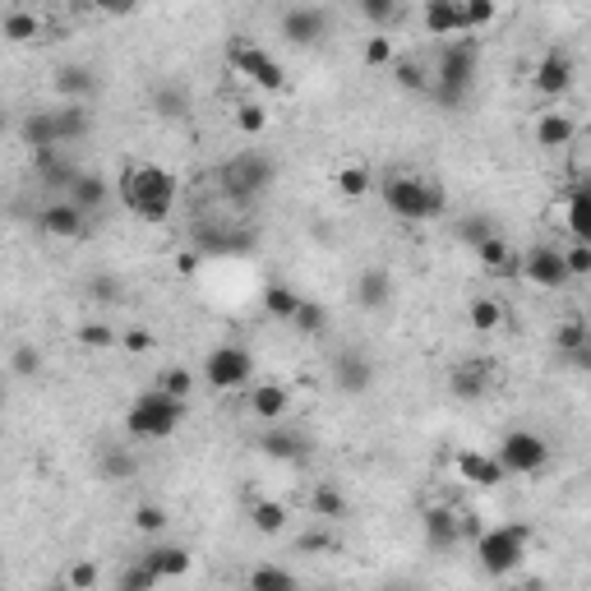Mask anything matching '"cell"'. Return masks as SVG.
<instances>
[{"mask_svg":"<svg viewBox=\"0 0 591 591\" xmlns=\"http://www.w3.org/2000/svg\"><path fill=\"white\" fill-rule=\"evenodd\" d=\"M116 190H121L125 208L144 222H167L171 213H176V199H181V181H176L167 167H157V162H134V167H125Z\"/></svg>","mask_w":591,"mask_h":591,"instance_id":"cell-1","label":"cell"},{"mask_svg":"<svg viewBox=\"0 0 591 591\" xmlns=\"http://www.w3.org/2000/svg\"><path fill=\"white\" fill-rule=\"evenodd\" d=\"M185 411H190V402L157 384V388H148V393H139V398L130 402V411H125V430H130V439H139V444H157V439H171L176 430H181Z\"/></svg>","mask_w":591,"mask_h":591,"instance_id":"cell-2","label":"cell"},{"mask_svg":"<svg viewBox=\"0 0 591 591\" xmlns=\"http://www.w3.org/2000/svg\"><path fill=\"white\" fill-rule=\"evenodd\" d=\"M379 194H384V208L398 222H430V218H444L448 208V194L435 181H425V176H411V171L384 176Z\"/></svg>","mask_w":591,"mask_h":591,"instance_id":"cell-3","label":"cell"},{"mask_svg":"<svg viewBox=\"0 0 591 591\" xmlns=\"http://www.w3.org/2000/svg\"><path fill=\"white\" fill-rule=\"evenodd\" d=\"M476 74H481V51H476V42H444L430 93H435V102L444 111H458L462 102L476 93Z\"/></svg>","mask_w":591,"mask_h":591,"instance_id":"cell-4","label":"cell"},{"mask_svg":"<svg viewBox=\"0 0 591 591\" xmlns=\"http://www.w3.org/2000/svg\"><path fill=\"white\" fill-rule=\"evenodd\" d=\"M273 181H278V162H273L268 153H259V148H245V153L227 157V162L218 167L222 194L241 208H250L254 199H264V194L273 190Z\"/></svg>","mask_w":591,"mask_h":591,"instance_id":"cell-5","label":"cell"},{"mask_svg":"<svg viewBox=\"0 0 591 591\" xmlns=\"http://www.w3.org/2000/svg\"><path fill=\"white\" fill-rule=\"evenodd\" d=\"M476 559L490 578H508V573H518V564L527 559V545H531V531L518 527V522H504V527H481L476 536Z\"/></svg>","mask_w":591,"mask_h":591,"instance_id":"cell-6","label":"cell"},{"mask_svg":"<svg viewBox=\"0 0 591 591\" xmlns=\"http://www.w3.org/2000/svg\"><path fill=\"white\" fill-rule=\"evenodd\" d=\"M204 379H208V388H218V393L245 388L254 379L250 347H241V342H218V347L204 356Z\"/></svg>","mask_w":591,"mask_h":591,"instance_id":"cell-7","label":"cell"},{"mask_svg":"<svg viewBox=\"0 0 591 591\" xmlns=\"http://www.w3.org/2000/svg\"><path fill=\"white\" fill-rule=\"evenodd\" d=\"M499 462L508 467V476H541L550 467V444L536 430H508L499 439Z\"/></svg>","mask_w":591,"mask_h":591,"instance_id":"cell-8","label":"cell"},{"mask_svg":"<svg viewBox=\"0 0 591 591\" xmlns=\"http://www.w3.org/2000/svg\"><path fill=\"white\" fill-rule=\"evenodd\" d=\"M231 70L245 74L250 84L268 88V93H282V88H287V70H282V61L268 47H259V42H236V47H231Z\"/></svg>","mask_w":591,"mask_h":591,"instance_id":"cell-9","label":"cell"},{"mask_svg":"<svg viewBox=\"0 0 591 591\" xmlns=\"http://www.w3.org/2000/svg\"><path fill=\"white\" fill-rule=\"evenodd\" d=\"M194 250L204 259H231V254L254 250V231L245 222H194Z\"/></svg>","mask_w":591,"mask_h":591,"instance_id":"cell-10","label":"cell"},{"mask_svg":"<svg viewBox=\"0 0 591 591\" xmlns=\"http://www.w3.org/2000/svg\"><path fill=\"white\" fill-rule=\"evenodd\" d=\"M522 278L541 291H564L568 282H573V273H568L564 250H555V245H531V250L522 254Z\"/></svg>","mask_w":591,"mask_h":591,"instance_id":"cell-11","label":"cell"},{"mask_svg":"<svg viewBox=\"0 0 591 591\" xmlns=\"http://www.w3.org/2000/svg\"><path fill=\"white\" fill-rule=\"evenodd\" d=\"M259 453H264V458H273V462H287V467H305V462H310V453H314V444H310V435H305V430L273 421V430H264V435H259Z\"/></svg>","mask_w":591,"mask_h":591,"instance_id":"cell-12","label":"cell"},{"mask_svg":"<svg viewBox=\"0 0 591 591\" xmlns=\"http://www.w3.org/2000/svg\"><path fill=\"white\" fill-rule=\"evenodd\" d=\"M333 384L347 393V398H361L374 388V356L361 347H342L333 356Z\"/></svg>","mask_w":591,"mask_h":591,"instance_id":"cell-13","label":"cell"},{"mask_svg":"<svg viewBox=\"0 0 591 591\" xmlns=\"http://www.w3.org/2000/svg\"><path fill=\"white\" fill-rule=\"evenodd\" d=\"M573 79H578V65H573V56L568 51H559V47H550L536 61V70H531V84H536V93L541 97H564L568 88H573Z\"/></svg>","mask_w":591,"mask_h":591,"instance_id":"cell-14","label":"cell"},{"mask_svg":"<svg viewBox=\"0 0 591 591\" xmlns=\"http://www.w3.org/2000/svg\"><path fill=\"white\" fill-rule=\"evenodd\" d=\"M278 28L291 47H319L324 33H328V14L319 10V5H291V10L278 19Z\"/></svg>","mask_w":591,"mask_h":591,"instance_id":"cell-15","label":"cell"},{"mask_svg":"<svg viewBox=\"0 0 591 591\" xmlns=\"http://www.w3.org/2000/svg\"><path fill=\"white\" fill-rule=\"evenodd\" d=\"M84 222H88V213L74 204L70 194H65V199H51V204L37 213V227L47 231V236H56V241H79V236H84Z\"/></svg>","mask_w":591,"mask_h":591,"instance_id":"cell-16","label":"cell"},{"mask_svg":"<svg viewBox=\"0 0 591 591\" xmlns=\"http://www.w3.org/2000/svg\"><path fill=\"white\" fill-rule=\"evenodd\" d=\"M495 384V365L490 361H458L448 370V393L458 402H481Z\"/></svg>","mask_w":591,"mask_h":591,"instance_id":"cell-17","label":"cell"},{"mask_svg":"<svg viewBox=\"0 0 591 591\" xmlns=\"http://www.w3.org/2000/svg\"><path fill=\"white\" fill-rule=\"evenodd\" d=\"M458 476L467 485H481V490H495L508 481V467L499 462V453H481V448H467L458 453Z\"/></svg>","mask_w":591,"mask_h":591,"instance_id":"cell-18","label":"cell"},{"mask_svg":"<svg viewBox=\"0 0 591 591\" xmlns=\"http://www.w3.org/2000/svg\"><path fill=\"white\" fill-rule=\"evenodd\" d=\"M421 24L430 37H458L467 33V10H462V0H425Z\"/></svg>","mask_w":591,"mask_h":591,"instance_id":"cell-19","label":"cell"},{"mask_svg":"<svg viewBox=\"0 0 591 591\" xmlns=\"http://www.w3.org/2000/svg\"><path fill=\"white\" fill-rule=\"evenodd\" d=\"M425 541L435 545V550H453L458 541H467L462 536V513L458 508H425Z\"/></svg>","mask_w":591,"mask_h":591,"instance_id":"cell-20","label":"cell"},{"mask_svg":"<svg viewBox=\"0 0 591 591\" xmlns=\"http://www.w3.org/2000/svg\"><path fill=\"white\" fill-rule=\"evenodd\" d=\"M476 259H481L485 273H499V278H513V273H522V254H513V245H508L499 231H490V236L476 245Z\"/></svg>","mask_w":591,"mask_h":591,"instance_id":"cell-21","label":"cell"},{"mask_svg":"<svg viewBox=\"0 0 591 591\" xmlns=\"http://www.w3.org/2000/svg\"><path fill=\"white\" fill-rule=\"evenodd\" d=\"M19 139H24L28 153H37V148H65L61 130H56V111H28L24 121H19Z\"/></svg>","mask_w":591,"mask_h":591,"instance_id":"cell-22","label":"cell"},{"mask_svg":"<svg viewBox=\"0 0 591 591\" xmlns=\"http://www.w3.org/2000/svg\"><path fill=\"white\" fill-rule=\"evenodd\" d=\"M250 411L259 416V421H268V425L282 421V416L291 411V388L287 384H268V379H264V384H254L250 388Z\"/></svg>","mask_w":591,"mask_h":591,"instance_id":"cell-23","label":"cell"},{"mask_svg":"<svg viewBox=\"0 0 591 591\" xmlns=\"http://www.w3.org/2000/svg\"><path fill=\"white\" fill-rule=\"evenodd\" d=\"M56 111V130H61V144H84L88 134H93V111H88V102H61Z\"/></svg>","mask_w":591,"mask_h":591,"instance_id":"cell-24","label":"cell"},{"mask_svg":"<svg viewBox=\"0 0 591 591\" xmlns=\"http://www.w3.org/2000/svg\"><path fill=\"white\" fill-rule=\"evenodd\" d=\"M65 194H70L74 204H79L88 218H93V213H102V204L111 199V185H107V176H97V171H79Z\"/></svg>","mask_w":591,"mask_h":591,"instance_id":"cell-25","label":"cell"},{"mask_svg":"<svg viewBox=\"0 0 591 591\" xmlns=\"http://www.w3.org/2000/svg\"><path fill=\"white\" fill-rule=\"evenodd\" d=\"M393 301V278H388V268H365L361 278H356V305L361 310H384Z\"/></svg>","mask_w":591,"mask_h":591,"instance_id":"cell-26","label":"cell"},{"mask_svg":"<svg viewBox=\"0 0 591 591\" xmlns=\"http://www.w3.org/2000/svg\"><path fill=\"white\" fill-rule=\"evenodd\" d=\"M144 564L153 568L162 582H176L190 573V550H185V545H148Z\"/></svg>","mask_w":591,"mask_h":591,"instance_id":"cell-27","label":"cell"},{"mask_svg":"<svg viewBox=\"0 0 591 591\" xmlns=\"http://www.w3.org/2000/svg\"><path fill=\"white\" fill-rule=\"evenodd\" d=\"M56 93H61V102H88L97 93L93 70L88 65H61L56 70Z\"/></svg>","mask_w":591,"mask_h":591,"instance_id":"cell-28","label":"cell"},{"mask_svg":"<svg viewBox=\"0 0 591 591\" xmlns=\"http://www.w3.org/2000/svg\"><path fill=\"white\" fill-rule=\"evenodd\" d=\"M573 139H578V125L568 121L564 111H541V121H536V144L555 153V148H568Z\"/></svg>","mask_w":591,"mask_h":591,"instance_id":"cell-29","label":"cell"},{"mask_svg":"<svg viewBox=\"0 0 591 591\" xmlns=\"http://www.w3.org/2000/svg\"><path fill=\"white\" fill-rule=\"evenodd\" d=\"M564 227L573 241L591 245V190H568L564 199Z\"/></svg>","mask_w":591,"mask_h":591,"instance_id":"cell-30","label":"cell"},{"mask_svg":"<svg viewBox=\"0 0 591 591\" xmlns=\"http://www.w3.org/2000/svg\"><path fill=\"white\" fill-rule=\"evenodd\" d=\"M153 111H157V121H185V116H190V88L185 84H157L153 88Z\"/></svg>","mask_w":591,"mask_h":591,"instance_id":"cell-31","label":"cell"},{"mask_svg":"<svg viewBox=\"0 0 591 591\" xmlns=\"http://www.w3.org/2000/svg\"><path fill=\"white\" fill-rule=\"evenodd\" d=\"M564 153H568V181H573V190H591V130H578V139Z\"/></svg>","mask_w":591,"mask_h":591,"instance_id":"cell-32","label":"cell"},{"mask_svg":"<svg viewBox=\"0 0 591 591\" xmlns=\"http://www.w3.org/2000/svg\"><path fill=\"white\" fill-rule=\"evenodd\" d=\"M287 504H278V499H254L250 504V527L259 531V536H282L287 531Z\"/></svg>","mask_w":591,"mask_h":591,"instance_id":"cell-33","label":"cell"},{"mask_svg":"<svg viewBox=\"0 0 591 591\" xmlns=\"http://www.w3.org/2000/svg\"><path fill=\"white\" fill-rule=\"evenodd\" d=\"M388 70H393V84H398L402 93H430V84H435V70H425V65L411 61V56H398Z\"/></svg>","mask_w":591,"mask_h":591,"instance_id":"cell-34","label":"cell"},{"mask_svg":"<svg viewBox=\"0 0 591 591\" xmlns=\"http://www.w3.org/2000/svg\"><path fill=\"white\" fill-rule=\"evenodd\" d=\"M310 508H314V518L338 522V518H347V495H342L333 481H319L310 490Z\"/></svg>","mask_w":591,"mask_h":591,"instance_id":"cell-35","label":"cell"},{"mask_svg":"<svg viewBox=\"0 0 591 591\" xmlns=\"http://www.w3.org/2000/svg\"><path fill=\"white\" fill-rule=\"evenodd\" d=\"M301 301H305V296H296V287H287V282H268V287H264V310L273 314V319H282V324L296 319Z\"/></svg>","mask_w":591,"mask_h":591,"instance_id":"cell-36","label":"cell"},{"mask_svg":"<svg viewBox=\"0 0 591 591\" xmlns=\"http://www.w3.org/2000/svg\"><path fill=\"white\" fill-rule=\"evenodd\" d=\"M333 185H338L342 199H365V194L374 190V176H370V167L351 162V167H338V171H333Z\"/></svg>","mask_w":591,"mask_h":591,"instance_id":"cell-37","label":"cell"},{"mask_svg":"<svg viewBox=\"0 0 591 591\" xmlns=\"http://www.w3.org/2000/svg\"><path fill=\"white\" fill-rule=\"evenodd\" d=\"M97 467H102V476H111V481H130L134 471H139V458H134L125 444H111V448H102Z\"/></svg>","mask_w":591,"mask_h":591,"instance_id":"cell-38","label":"cell"},{"mask_svg":"<svg viewBox=\"0 0 591 591\" xmlns=\"http://www.w3.org/2000/svg\"><path fill=\"white\" fill-rule=\"evenodd\" d=\"M467 319L476 333H499V324H504V305L495 301V296H476V301L467 305Z\"/></svg>","mask_w":591,"mask_h":591,"instance_id":"cell-39","label":"cell"},{"mask_svg":"<svg viewBox=\"0 0 591 591\" xmlns=\"http://www.w3.org/2000/svg\"><path fill=\"white\" fill-rule=\"evenodd\" d=\"M37 33H42V24H37L33 10H10L5 14V42L28 47V42H37Z\"/></svg>","mask_w":591,"mask_h":591,"instance_id":"cell-40","label":"cell"},{"mask_svg":"<svg viewBox=\"0 0 591 591\" xmlns=\"http://www.w3.org/2000/svg\"><path fill=\"white\" fill-rule=\"evenodd\" d=\"M291 328H296L301 338H324V333H328V310L319 301H301V310H296Z\"/></svg>","mask_w":591,"mask_h":591,"instance_id":"cell-41","label":"cell"},{"mask_svg":"<svg viewBox=\"0 0 591 591\" xmlns=\"http://www.w3.org/2000/svg\"><path fill=\"white\" fill-rule=\"evenodd\" d=\"M250 587L254 591H291L296 587V573H287V568H278V564H259L250 573Z\"/></svg>","mask_w":591,"mask_h":591,"instance_id":"cell-42","label":"cell"},{"mask_svg":"<svg viewBox=\"0 0 591 591\" xmlns=\"http://www.w3.org/2000/svg\"><path fill=\"white\" fill-rule=\"evenodd\" d=\"M74 338L84 342V347H93V351H111L116 342H121V333H116L111 324H102V319H88V324H79Z\"/></svg>","mask_w":591,"mask_h":591,"instance_id":"cell-43","label":"cell"},{"mask_svg":"<svg viewBox=\"0 0 591 591\" xmlns=\"http://www.w3.org/2000/svg\"><path fill=\"white\" fill-rule=\"evenodd\" d=\"M587 338H591V324H587V319H578V314L564 319V324H555V351H559V356L573 351V347H582Z\"/></svg>","mask_w":591,"mask_h":591,"instance_id":"cell-44","label":"cell"},{"mask_svg":"<svg viewBox=\"0 0 591 591\" xmlns=\"http://www.w3.org/2000/svg\"><path fill=\"white\" fill-rule=\"evenodd\" d=\"M462 10H467V33H485L499 19V0H462Z\"/></svg>","mask_w":591,"mask_h":591,"instance_id":"cell-45","label":"cell"},{"mask_svg":"<svg viewBox=\"0 0 591 591\" xmlns=\"http://www.w3.org/2000/svg\"><path fill=\"white\" fill-rule=\"evenodd\" d=\"M356 10H361V19L370 28H388L398 19V0H356Z\"/></svg>","mask_w":591,"mask_h":591,"instance_id":"cell-46","label":"cell"},{"mask_svg":"<svg viewBox=\"0 0 591 591\" xmlns=\"http://www.w3.org/2000/svg\"><path fill=\"white\" fill-rule=\"evenodd\" d=\"M167 508L162 504H139L134 508V531H139V536H157V531H167Z\"/></svg>","mask_w":591,"mask_h":591,"instance_id":"cell-47","label":"cell"},{"mask_svg":"<svg viewBox=\"0 0 591 591\" xmlns=\"http://www.w3.org/2000/svg\"><path fill=\"white\" fill-rule=\"evenodd\" d=\"M10 370H14V379H37V374H42V351H37L33 342H24V347H14Z\"/></svg>","mask_w":591,"mask_h":591,"instance_id":"cell-48","label":"cell"},{"mask_svg":"<svg viewBox=\"0 0 591 591\" xmlns=\"http://www.w3.org/2000/svg\"><path fill=\"white\" fill-rule=\"evenodd\" d=\"M157 582H162V578H157L153 568L139 559V564H130L121 578H116V587H121V591H148V587H157Z\"/></svg>","mask_w":591,"mask_h":591,"instance_id":"cell-49","label":"cell"},{"mask_svg":"<svg viewBox=\"0 0 591 591\" xmlns=\"http://www.w3.org/2000/svg\"><path fill=\"white\" fill-rule=\"evenodd\" d=\"M162 388L190 402L194 398V370H185V365H171V370H162Z\"/></svg>","mask_w":591,"mask_h":591,"instance_id":"cell-50","label":"cell"},{"mask_svg":"<svg viewBox=\"0 0 591 591\" xmlns=\"http://www.w3.org/2000/svg\"><path fill=\"white\" fill-rule=\"evenodd\" d=\"M361 61L379 70V65H393V61H398V51H393V42H388V37H370V42L361 47Z\"/></svg>","mask_w":591,"mask_h":591,"instance_id":"cell-51","label":"cell"},{"mask_svg":"<svg viewBox=\"0 0 591 591\" xmlns=\"http://www.w3.org/2000/svg\"><path fill=\"white\" fill-rule=\"evenodd\" d=\"M296 550H301V555H333L338 541H333V531H305L301 541H296Z\"/></svg>","mask_w":591,"mask_h":591,"instance_id":"cell-52","label":"cell"},{"mask_svg":"<svg viewBox=\"0 0 591 591\" xmlns=\"http://www.w3.org/2000/svg\"><path fill=\"white\" fill-rule=\"evenodd\" d=\"M236 125H241V134H264L268 130V111L264 107H254V102H245L241 111H236Z\"/></svg>","mask_w":591,"mask_h":591,"instance_id":"cell-53","label":"cell"},{"mask_svg":"<svg viewBox=\"0 0 591 591\" xmlns=\"http://www.w3.org/2000/svg\"><path fill=\"white\" fill-rule=\"evenodd\" d=\"M564 259H568V273H573V278H591V245L587 241H573L564 250Z\"/></svg>","mask_w":591,"mask_h":591,"instance_id":"cell-54","label":"cell"},{"mask_svg":"<svg viewBox=\"0 0 591 591\" xmlns=\"http://www.w3.org/2000/svg\"><path fill=\"white\" fill-rule=\"evenodd\" d=\"M490 231H495V222H490V218H462L458 236H462V241L471 245V250H476V245H481L485 236H490Z\"/></svg>","mask_w":591,"mask_h":591,"instance_id":"cell-55","label":"cell"},{"mask_svg":"<svg viewBox=\"0 0 591 591\" xmlns=\"http://www.w3.org/2000/svg\"><path fill=\"white\" fill-rule=\"evenodd\" d=\"M121 347L130 351V356H144V351H153V333H148V328H125Z\"/></svg>","mask_w":591,"mask_h":591,"instance_id":"cell-56","label":"cell"},{"mask_svg":"<svg viewBox=\"0 0 591 591\" xmlns=\"http://www.w3.org/2000/svg\"><path fill=\"white\" fill-rule=\"evenodd\" d=\"M88 296L107 305V301H116V296H121V282H116V278H107V273H97V278L88 282Z\"/></svg>","mask_w":591,"mask_h":591,"instance_id":"cell-57","label":"cell"},{"mask_svg":"<svg viewBox=\"0 0 591 591\" xmlns=\"http://www.w3.org/2000/svg\"><path fill=\"white\" fill-rule=\"evenodd\" d=\"M564 365H568V370H578V374H591V338L582 342V347L564 351Z\"/></svg>","mask_w":591,"mask_h":591,"instance_id":"cell-58","label":"cell"},{"mask_svg":"<svg viewBox=\"0 0 591 591\" xmlns=\"http://www.w3.org/2000/svg\"><path fill=\"white\" fill-rule=\"evenodd\" d=\"M70 587L74 591H93L97 587V568L93 564H74L70 568Z\"/></svg>","mask_w":591,"mask_h":591,"instance_id":"cell-59","label":"cell"},{"mask_svg":"<svg viewBox=\"0 0 591 591\" xmlns=\"http://www.w3.org/2000/svg\"><path fill=\"white\" fill-rule=\"evenodd\" d=\"M199 259H204L199 250H181L176 254V273H181V278H194V273H199Z\"/></svg>","mask_w":591,"mask_h":591,"instance_id":"cell-60","label":"cell"},{"mask_svg":"<svg viewBox=\"0 0 591 591\" xmlns=\"http://www.w3.org/2000/svg\"><path fill=\"white\" fill-rule=\"evenodd\" d=\"M139 10V0H111L107 5V14H134Z\"/></svg>","mask_w":591,"mask_h":591,"instance_id":"cell-61","label":"cell"},{"mask_svg":"<svg viewBox=\"0 0 591 591\" xmlns=\"http://www.w3.org/2000/svg\"><path fill=\"white\" fill-rule=\"evenodd\" d=\"M107 5H111V0H97V10H107Z\"/></svg>","mask_w":591,"mask_h":591,"instance_id":"cell-62","label":"cell"}]
</instances>
